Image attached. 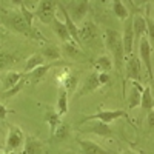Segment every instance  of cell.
Wrapping results in <instances>:
<instances>
[{"label": "cell", "instance_id": "1", "mask_svg": "<svg viewBox=\"0 0 154 154\" xmlns=\"http://www.w3.org/2000/svg\"><path fill=\"white\" fill-rule=\"evenodd\" d=\"M106 46L114 56V65L116 69H122V63L125 59V51H123V43H122V35L114 31V29H106Z\"/></svg>", "mask_w": 154, "mask_h": 154}, {"label": "cell", "instance_id": "2", "mask_svg": "<svg viewBox=\"0 0 154 154\" xmlns=\"http://www.w3.org/2000/svg\"><path fill=\"white\" fill-rule=\"evenodd\" d=\"M56 0H40L34 14L42 23L51 25L53 19L56 17Z\"/></svg>", "mask_w": 154, "mask_h": 154}, {"label": "cell", "instance_id": "3", "mask_svg": "<svg viewBox=\"0 0 154 154\" xmlns=\"http://www.w3.org/2000/svg\"><path fill=\"white\" fill-rule=\"evenodd\" d=\"M122 117H126V112L123 109H106V111H99L93 116H88V117H85L80 123H86L89 120H100V122H105V123H111V122L122 119Z\"/></svg>", "mask_w": 154, "mask_h": 154}, {"label": "cell", "instance_id": "4", "mask_svg": "<svg viewBox=\"0 0 154 154\" xmlns=\"http://www.w3.org/2000/svg\"><path fill=\"white\" fill-rule=\"evenodd\" d=\"M122 43L125 57H131L133 54V46H134V31H133V17H128L125 20V29L122 35Z\"/></svg>", "mask_w": 154, "mask_h": 154}, {"label": "cell", "instance_id": "5", "mask_svg": "<svg viewBox=\"0 0 154 154\" xmlns=\"http://www.w3.org/2000/svg\"><path fill=\"white\" fill-rule=\"evenodd\" d=\"M151 43L148 42V38L143 35L142 38H140V43H139V53H140V57H142V62H143V65L149 74V77L152 79L154 74H152V65H151Z\"/></svg>", "mask_w": 154, "mask_h": 154}, {"label": "cell", "instance_id": "6", "mask_svg": "<svg viewBox=\"0 0 154 154\" xmlns=\"http://www.w3.org/2000/svg\"><path fill=\"white\" fill-rule=\"evenodd\" d=\"M8 26L17 32L25 34V35H31V32H32V28L26 23V20L23 19L22 14H11L8 17Z\"/></svg>", "mask_w": 154, "mask_h": 154}, {"label": "cell", "instance_id": "7", "mask_svg": "<svg viewBox=\"0 0 154 154\" xmlns=\"http://www.w3.org/2000/svg\"><path fill=\"white\" fill-rule=\"evenodd\" d=\"M23 143V133L20 128L17 126H11L9 130V134H8V140H6V151L8 152H12L22 146Z\"/></svg>", "mask_w": 154, "mask_h": 154}, {"label": "cell", "instance_id": "8", "mask_svg": "<svg viewBox=\"0 0 154 154\" xmlns=\"http://www.w3.org/2000/svg\"><path fill=\"white\" fill-rule=\"evenodd\" d=\"M51 26H53V31L57 34V37L60 38V40H63V43H74L72 42V37L66 28L65 22H60L57 19V16L53 19V22H51Z\"/></svg>", "mask_w": 154, "mask_h": 154}, {"label": "cell", "instance_id": "9", "mask_svg": "<svg viewBox=\"0 0 154 154\" xmlns=\"http://www.w3.org/2000/svg\"><path fill=\"white\" fill-rule=\"evenodd\" d=\"M126 75L130 80L139 82L142 79V65L137 57H130V60L126 62Z\"/></svg>", "mask_w": 154, "mask_h": 154}, {"label": "cell", "instance_id": "10", "mask_svg": "<svg viewBox=\"0 0 154 154\" xmlns=\"http://www.w3.org/2000/svg\"><path fill=\"white\" fill-rule=\"evenodd\" d=\"M131 83H133V88H131L130 97H128V106H130V109H134L140 105V97H142V91L145 86H142L136 80H131Z\"/></svg>", "mask_w": 154, "mask_h": 154}, {"label": "cell", "instance_id": "11", "mask_svg": "<svg viewBox=\"0 0 154 154\" xmlns=\"http://www.w3.org/2000/svg\"><path fill=\"white\" fill-rule=\"evenodd\" d=\"M99 86H102L100 82H99V72L89 74V75H88V79H86L85 83H83V86H82V89H80L79 93H77V97L85 96V94H88V93H93V91H96Z\"/></svg>", "mask_w": 154, "mask_h": 154}, {"label": "cell", "instance_id": "12", "mask_svg": "<svg viewBox=\"0 0 154 154\" xmlns=\"http://www.w3.org/2000/svg\"><path fill=\"white\" fill-rule=\"evenodd\" d=\"M133 31H134V40H140L146 34V20L143 16H134L133 17Z\"/></svg>", "mask_w": 154, "mask_h": 154}, {"label": "cell", "instance_id": "13", "mask_svg": "<svg viewBox=\"0 0 154 154\" xmlns=\"http://www.w3.org/2000/svg\"><path fill=\"white\" fill-rule=\"evenodd\" d=\"M60 9H62V12H63V16H65V25H66V28H68V31H69V34H71V37H72V42H74L75 45L80 43V35H79V29H77L75 22L71 19L69 12L63 8L62 5H60Z\"/></svg>", "mask_w": 154, "mask_h": 154}, {"label": "cell", "instance_id": "14", "mask_svg": "<svg viewBox=\"0 0 154 154\" xmlns=\"http://www.w3.org/2000/svg\"><path fill=\"white\" fill-rule=\"evenodd\" d=\"M79 145L83 154H108L106 149H103L93 140H79Z\"/></svg>", "mask_w": 154, "mask_h": 154}, {"label": "cell", "instance_id": "15", "mask_svg": "<svg viewBox=\"0 0 154 154\" xmlns=\"http://www.w3.org/2000/svg\"><path fill=\"white\" fill-rule=\"evenodd\" d=\"M140 106L145 111H151L154 109V99L151 94V86H145L142 91V97H140Z\"/></svg>", "mask_w": 154, "mask_h": 154}, {"label": "cell", "instance_id": "16", "mask_svg": "<svg viewBox=\"0 0 154 154\" xmlns=\"http://www.w3.org/2000/svg\"><path fill=\"white\" fill-rule=\"evenodd\" d=\"M60 117L62 116H59L57 112H54V111H48L46 114H45V120H46V123L49 125V133H51V137L54 136V131H56V128L60 125Z\"/></svg>", "mask_w": 154, "mask_h": 154}, {"label": "cell", "instance_id": "17", "mask_svg": "<svg viewBox=\"0 0 154 154\" xmlns=\"http://www.w3.org/2000/svg\"><path fill=\"white\" fill-rule=\"evenodd\" d=\"M68 112V91L66 89H60L59 99H57V114L63 116Z\"/></svg>", "mask_w": 154, "mask_h": 154}, {"label": "cell", "instance_id": "18", "mask_svg": "<svg viewBox=\"0 0 154 154\" xmlns=\"http://www.w3.org/2000/svg\"><path fill=\"white\" fill-rule=\"evenodd\" d=\"M89 131L97 134V136H102V137H105V136H111L112 131H111V128H109V123H105V122H100L97 120L91 128H89Z\"/></svg>", "mask_w": 154, "mask_h": 154}, {"label": "cell", "instance_id": "19", "mask_svg": "<svg viewBox=\"0 0 154 154\" xmlns=\"http://www.w3.org/2000/svg\"><path fill=\"white\" fill-rule=\"evenodd\" d=\"M23 154H42V145L34 137H28L26 142H25Z\"/></svg>", "mask_w": 154, "mask_h": 154}, {"label": "cell", "instance_id": "20", "mask_svg": "<svg viewBox=\"0 0 154 154\" xmlns=\"http://www.w3.org/2000/svg\"><path fill=\"white\" fill-rule=\"evenodd\" d=\"M86 11H88V0H82L80 3H77V6L74 8V11L69 16L74 22H80L83 16H86Z\"/></svg>", "mask_w": 154, "mask_h": 154}, {"label": "cell", "instance_id": "21", "mask_svg": "<svg viewBox=\"0 0 154 154\" xmlns=\"http://www.w3.org/2000/svg\"><path fill=\"white\" fill-rule=\"evenodd\" d=\"M112 12H114L116 17L120 19V20H123V22L130 17V14H128V9L123 6L122 0H112Z\"/></svg>", "mask_w": 154, "mask_h": 154}, {"label": "cell", "instance_id": "22", "mask_svg": "<svg viewBox=\"0 0 154 154\" xmlns=\"http://www.w3.org/2000/svg\"><path fill=\"white\" fill-rule=\"evenodd\" d=\"M43 60H45V57L42 54H32L28 59L26 65H25V72H31L32 69H35V68H38L40 65H43Z\"/></svg>", "mask_w": 154, "mask_h": 154}, {"label": "cell", "instance_id": "23", "mask_svg": "<svg viewBox=\"0 0 154 154\" xmlns=\"http://www.w3.org/2000/svg\"><path fill=\"white\" fill-rule=\"evenodd\" d=\"M96 68L99 69V72H108L111 68H112V62L108 56H100L97 60H96Z\"/></svg>", "mask_w": 154, "mask_h": 154}, {"label": "cell", "instance_id": "24", "mask_svg": "<svg viewBox=\"0 0 154 154\" xmlns=\"http://www.w3.org/2000/svg\"><path fill=\"white\" fill-rule=\"evenodd\" d=\"M54 63H48V65H40L38 68H35V69H32L31 71V75H32V80L34 82H38V80H42L43 77L46 75V72L49 71V68L53 66Z\"/></svg>", "mask_w": 154, "mask_h": 154}, {"label": "cell", "instance_id": "25", "mask_svg": "<svg viewBox=\"0 0 154 154\" xmlns=\"http://www.w3.org/2000/svg\"><path fill=\"white\" fill-rule=\"evenodd\" d=\"M20 80H22V72H9V74L5 77L3 88H5V89H9V88H12V86H16Z\"/></svg>", "mask_w": 154, "mask_h": 154}, {"label": "cell", "instance_id": "26", "mask_svg": "<svg viewBox=\"0 0 154 154\" xmlns=\"http://www.w3.org/2000/svg\"><path fill=\"white\" fill-rule=\"evenodd\" d=\"M42 56H43L45 59H49V60H59V59L62 57L60 51H59L56 46H46V48H43Z\"/></svg>", "mask_w": 154, "mask_h": 154}, {"label": "cell", "instance_id": "27", "mask_svg": "<svg viewBox=\"0 0 154 154\" xmlns=\"http://www.w3.org/2000/svg\"><path fill=\"white\" fill-rule=\"evenodd\" d=\"M68 134H69V125L60 122V125L56 128V131H54V137L57 140H63V139L68 137Z\"/></svg>", "mask_w": 154, "mask_h": 154}, {"label": "cell", "instance_id": "28", "mask_svg": "<svg viewBox=\"0 0 154 154\" xmlns=\"http://www.w3.org/2000/svg\"><path fill=\"white\" fill-rule=\"evenodd\" d=\"M145 20H146V38H148V42L154 46V19L145 17Z\"/></svg>", "mask_w": 154, "mask_h": 154}, {"label": "cell", "instance_id": "29", "mask_svg": "<svg viewBox=\"0 0 154 154\" xmlns=\"http://www.w3.org/2000/svg\"><path fill=\"white\" fill-rule=\"evenodd\" d=\"M20 14L23 16V19H25V20H26V23L32 28V20H34V17H35L34 12H32V11H29L25 5H22V6H20Z\"/></svg>", "mask_w": 154, "mask_h": 154}, {"label": "cell", "instance_id": "30", "mask_svg": "<svg viewBox=\"0 0 154 154\" xmlns=\"http://www.w3.org/2000/svg\"><path fill=\"white\" fill-rule=\"evenodd\" d=\"M77 80H79V77L77 75H68V77H65V89L68 93H71V91H74L75 89V86H77Z\"/></svg>", "mask_w": 154, "mask_h": 154}, {"label": "cell", "instance_id": "31", "mask_svg": "<svg viewBox=\"0 0 154 154\" xmlns=\"http://www.w3.org/2000/svg\"><path fill=\"white\" fill-rule=\"evenodd\" d=\"M22 86H23V82L20 80L16 86H12V88H9V89H5V93H3V97H12L14 94H17L20 89H22Z\"/></svg>", "mask_w": 154, "mask_h": 154}, {"label": "cell", "instance_id": "32", "mask_svg": "<svg viewBox=\"0 0 154 154\" xmlns=\"http://www.w3.org/2000/svg\"><path fill=\"white\" fill-rule=\"evenodd\" d=\"M99 82L100 85H105L109 82V74L108 72H99Z\"/></svg>", "mask_w": 154, "mask_h": 154}, {"label": "cell", "instance_id": "33", "mask_svg": "<svg viewBox=\"0 0 154 154\" xmlns=\"http://www.w3.org/2000/svg\"><path fill=\"white\" fill-rule=\"evenodd\" d=\"M6 114H8V109L3 103H0V120H5L6 119Z\"/></svg>", "mask_w": 154, "mask_h": 154}, {"label": "cell", "instance_id": "34", "mask_svg": "<svg viewBox=\"0 0 154 154\" xmlns=\"http://www.w3.org/2000/svg\"><path fill=\"white\" fill-rule=\"evenodd\" d=\"M148 125H149L151 130H154V109H151L149 114H148Z\"/></svg>", "mask_w": 154, "mask_h": 154}, {"label": "cell", "instance_id": "35", "mask_svg": "<svg viewBox=\"0 0 154 154\" xmlns=\"http://www.w3.org/2000/svg\"><path fill=\"white\" fill-rule=\"evenodd\" d=\"M11 2H12L14 6H22L23 5V0H11Z\"/></svg>", "mask_w": 154, "mask_h": 154}, {"label": "cell", "instance_id": "36", "mask_svg": "<svg viewBox=\"0 0 154 154\" xmlns=\"http://www.w3.org/2000/svg\"><path fill=\"white\" fill-rule=\"evenodd\" d=\"M149 2H152V0H137L139 5H142V3H149Z\"/></svg>", "mask_w": 154, "mask_h": 154}, {"label": "cell", "instance_id": "37", "mask_svg": "<svg viewBox=\"0 0 154 154\" xmlns=\"http://www.w3.org/2000/svg\"><path fill=\"white\" fill-rule=\"evenodd\" d=\"M151 88L154 89V77H152V79H151Z\"/></svg>", "mask_w": 154, "mask_h": 154}, {"label": "cell", "instance_id": "38", "mask_svg": "<svg viewBox=\"0 0 154 154\" xmlns=\"http://www.w3.org/2000/svg\"><path fill=\"white\" fill-rule=\"evenodd\" d=\"M99 2H100V3H106V2H108V0H99Z\"/></svg>", "mask_w": 154, "mask_h": 154}, {"label": "cell", "instance_id": "39", "mask_svg": "<svg viewBox=\"0 0 154 154\" xmlns=\"http://www.w3.org/2000/svg\"><path fill=\"white\" fill-rule=\"evenodd\" d=\"M3 148V145H2V142H0V149H2Z\"/></svg>", "mask_w": 154, "mask_h": 154}, {"label": "cell", "instance_id": "40", "mask_svg": "<svg viewBox=\"0 0 154 154\" xmlns=\"http://www.w3.org/2000/svg\"><path fill=\"white\" fill-rule=\"evenodd\" d=\"M12 154H19V152H12ZM22 154H23V152H22Z\"/></svg>", "mask_w": 154, "mask_h": 154}, {"label": "cell", "instance_id": "41", "mask_svg": "<svg viewBox=\"0 0 154 154\" xmlns=\"http://www.w3.org/2000/svg\"><path fill=\"white\" fill-rule=\"evenodd\" d=\"M5 154H12V152H5Z\"/></svg>", "mask_w": 154, "mask_h": 154}, {"label": "cell", "instance_id": "42", "mask_svg": "<svg viewBox=\"0 0 154 154\" xmlns=\"http://www.w3.org/2000/svg\"><path fill=\"white\" fill-rule=\"evenodd\" d=\"M0 89H2V83H0Z\"/></svg>", "mask_w": 154, "mask_h": 154}]
</instances>
